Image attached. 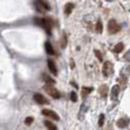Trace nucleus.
Wrapping results in <instances>:
<instances>
[{"instance_id":"obj_6","label":"nucleus","mask_w":130,"mask_h":130,"mask_svg":"<svg viewBox=\"0 0 130 130\" xmlns=\"http://www.w3.org/2000/svg\"><path fill=\"white\" fill-rule=\"evenodd\" d=\"M42 113L45 115V116H48V117H51L52 119L54 120H60V116L52 110H49V109H44L42 111Z\"/></svg>"},{"instance_id":"obj_25","label":"nucleus","mask_w":130,"mask_h":130,"mask_svg":"<svg viewBox=\"0 0 130 130\" xmlns=\"http://www.w3.org/2000/svg\"><path fill=\"white\" fill-rule=\"evenodd\" d=\"M71 64H72V65H71V67H72V68H74V61H73V60L71 61Z\"/></svg>"},{"instance_id":"obj_5","label":"nucleus","mask_w":130,"mask_h":130,"mask_svg":"<svg viewBox=\"0 0 130 130\" xmlns=\"http://www.w3.org/2000/svg\"><path fill=\"white\" fill-rule=\"evenodd\" d=\"M102 72H103V75L106 76V77L110 76V75L112 74V72H113V67H112V65H111V62H106V63H104Z\"/></svg>"},{"instance_id":"obj_16","label":"nucleus","mask_w":130,"mask_h":130,"mask_svg":"<svg viewBox=\"0 0 130 130\" xmlns=\"http://www.w3.org/2000/svg\"><path fill=\"white\" fill-rule=\"evenodd\" d=\"M124 49V45L121 43V42H119V43H117L115 46H114V48H113V51L115 52V53H120L122 50Z\"/></svg>"},{"instance_id":"obj_3","label":"nucleus","mask_w":130,"mask_h":130,"mask_svg":"<svg viewBox=\"0 0 130 130\" xmlns=\"http://www.w3.org/2000/svg\"><path fill=\"white\" fill-rule=\"evenodd\" d=\"M43 88H44L45 92H46L49 96H51L52 98H54V99H59V98L61 97V93H60L59 90H57L53 85L46 84V85H44Z\"/></svg>"},{"instance_id":"obj_7","label":"nucleus","mask_w":130,"mask_h":130,"mask_svg":"<svg viewBox=\"0 0 130 130\" xmlns=\"http://www.w3.org/2000/svg\"><path fill=\"white\" fill-rule=\"evenodd\" d=\"M33 99H34V101L37 103V104H39V105H44V104H49V102H48V100L42 95V94H39V93H36V94H34V96H33Z\"/></svg>"},{"instance_id":"obj_18","label":"nucleus","mask_w":130,"mask_h":130,"mask_svg":"<svg viewBox=\"0 0 130 130\" xmlns=\"http://www.w3.org/2000/svg\"><path fill=\"white\" fill-rule=\"evenodd\" d=\"M96 31L98 33H100V34L103 32V24H102L101 20H99L98 23H97V25H96Z\"/></svg>"},{"instance_id":"obj_2","label":"nucleus","mask_w":130,"mask_h":130,"mask_svg":"<svg viewBox=\"0 0 130 130\" xmlns=\"http://www.w3.org/2000/svg\"><path fill=\"white\" fill-rule=\"evenodd\" d=\"M34 7L39 13H44L50 10V5L46 1H44V0H36L34 2Z\"/></svg>"},{"instance_id":"obj_11","label":"nucleus","mask_w":130,"mask_h":130,"mask_svg":"<svg viewBox=\"0 0 130 130\" xmlns=\"http://www.w3.org/2000/svg\"><path fill=\"white\" fill-rule=\"evenodd\" d=\"M74 8V5L73 3H67L66 6H65V14H66L67 16L71 15V13L73 12Z\"/></svg>"},{"instance_id":"obj_20","label":"nucleus","mask_w":130,"mask_h":130,"mask_svg":"<svg viewBox=\"0 0 130 130\" xmlns=\"http://www.w3.org/2000/svg\"><path fill=\"white\" fill-rule=\"evenodd\" d=\"M104 122H105V115H104L103 113H101V114H100V116H99V120H98V125H99L100 127H102V126L104 125Z\"/></svg>"},{"instance_id":"obj_19","label":"nucleus","mask_w":130,"mask_h":130,"mask_svg":"<svg viewBox=\"0 0 130 130\" xmlns=\"http://www.w3.org/2000/svg\"><path fill=\"white\" fill-rule=\"evenodd\" d=\"M68 39H67V35L66 34H63V36H62V39H61V47L62 48H65L67 46V43H68V41H67Z\"/></svg>"},{"instance_id":"obj_24","label":"nucleus","mask_w":130,"mask_h":130,"mask_svg":"<svg viewBox=\"0 0 130 130\" xmlns=\"http://www.w3.org/2000/svg\"><path fill=\"white\" fill-rule=\"evenodd\" d=\"M124 58H125L126 60H130V50H129V51H128V52L124 55Z\"/></svg>"},{"instance_id":"obj_10","label":"nucleus","mask_w":130,"mask_h":130,"mask_svg":"<svg viewBox=\"0 0 130 130\" xmlns=\"http://www.w3.org/2000/svg\"><path fill=\"white\" fill-rule=\"evenodd\" d=\"M119 91H120V88L118 85H113L112 88H111V99L112 100H115L119 94Z\"/></svg>"},{"instance_id":"obj_23","label":"nucleus","mask_w":130,"mask_h":130,"mask_svg":"<svg viewBox=\"0 0 130 130\" xmlns=\"http://www.w3.org/2000/svg\"><path fill=\"white\" fill-rule=\"evenodd\" d=\"M71 100H72L73 102H76V101H77V95H76V93H75L74 91H73V92L71 93Z\"/></svg>"},{"instance_id":"obj_12","label":"nucleus","mask_w":130,"mask_h":130,"mask_svg":"<svg viewBox=\"0 0 130 130\" xmlns=\"http://www.w3.org/2000/svg\"><path fill=\"white\" fill-rule=\"evenodd\" d=\"M108 92H109V88H108L107 85H102V86L99 88V93H100V95H101L103 98H106V97H107Z\"/></svg>"},{"instance_id":"obj_22","label":"nucleus","mask_w":130,"mask_h":130,"mask_svg":"<svg viewBox=\"0 0 130 130\" xmlns=\"http://www.w3.org/2000/svg\"><path fill=\"white\" fill-rule=\"evenodd\" d=\"M32 122H33V117H31V116L26 117V119H25V123H26L27 125H30Z\"/></svg>"},{"instance_id":"obj_21","label":"nucleus","mask_w":130,"mask_h":130,"mask_svg":"<svg viewBox=\"0 0 130 130\" xmlns=\"http://www.w3.org/2000/svg\"><path fill=\"white\" fill-rule=\"evenodd\" d=\"M94 53H95L96 57L99 59V61L100 62H103V55H102V53L99 50H94Z\"/></svg>"},{"instance_id":"obj_15","label":"nucleus","mask_w":130,"mask_h":130,"mask_svg":"<svg viewBox=\"0 0 130 130\" xmlns=\"http://www.w3.org/2000/svg\"><path fill=\"white\" fill-rule=\"evenodd\" d=\"M92 90H93L92 87H82V90H81V95H82V97L87 96L89 93L92 92Z\"/></svg>"},{"instance_id":"obj_9","label":"nucleus","mask_w":130,"mask_h":130,"mask_svg":"<svg viewBox=\"0 0 130 130\" xmlns=\"http://www.w3.org/2000/svg\"><path fill=\"white\" fill-rule=\"evenodd\" d=\"M45 51H46V53L48 54V55H55V50H54V48H53V46H52V44L49 42V41H47V42H45Z\"/></svg>"},{"instance_id":"obj_26","label":"nucleus","mask_w":130,"mask_h":130,"mask_svg":"<svg viewBox=\"0 0 130 130\" xmlns=\"http://www.w3.org/2000/svg\"><path fill=\"white\" fill-rule=\"evenodd\" d=\"M107 1H111V0H107Z\"/></svg>"},{"instance_id":"obj_1","label":"nucleus","mask_w":130,"mask_h":130,"mask_svg":"<svg viewBox=\"0 0 130 130\" xmlns=\"http://www.w3.org/2000/svg\"><path fill=\"white\" fill-rule=\"evenodd\" d=\"M34 22L41 28H43L47 34H51V28L53 26V22L50 18H35Z\"/></svg>"},{"instance_id":"obj_17","label":"nucleus","mask_w":130,"mask_h":130,"mask_svg":"<svg viewBox=\"0 0 130 130\" xmlns=\"http://www.w3.org/2000/svg\"><path fill=\"white\" fill-rule=\"evenodd\" d=\"M44 124H45V126H46L48 129H50V130H57V127H56L51 121H49V120H44Z\"/></svg>"},{"instance_id":"obj_14","label":"nucleus","mask_w":130,"mask_h":130,"mask_svg":"<svg viewBox=\"0 0 130 130\" xmlns=\"http://www.w3.org/2000/svg\"><path fill=\"white\" fill-rule=\"evenodd\" d=\"M127 124H128V121H127L126 119H124V118H120V119H118L117 122H116V125H117L119 128H124V127L127 126Z\"/></svg>"},{"instance_id":"obj_13","label":"nucleus","mask_w":130,"mask_h":130,"mask_svg":"<svg viewBox=\"0 0 130 130\" xmlns=\"http://www.w3.org/2000/svg\"><path fill=\"white\" fill-rule=\"evenodd\" d=\"M43 79L47 84H50V85L55 84V80L52 77H50L48 74H43Z\"/></svg>"},{"instance_id":"obj_8","label":"nucleus","mask_w":130,"mask_h":130,"mask_svg":"<svg viewBox=\"0 0 130 130\" xmlns=\"http://www.w3.org/2000/svg\"><path fill=\"white\" fill-rule=\"evenodd\" d=\"M47 66H48V69L51 72V74H54V75H57L58 71H57V67H56V65H55L53 60H48L47 61Z\"/></svg>"},{"instance_id":"obj_4","label":"nucleus","mask_w":130,"mask_h":130,"mask_svg":"<svg viewBox=\"0 0 130 130\" xmlns=\"http://www.w3.org/2000/svg\"><path fill=\"white\" fill-rule=\"evenodd\" d=\"M121 29V27L116 23L115 20H111L108 24V31L110 34H115L119 32Z\"/></svg>"}]
</instances>
